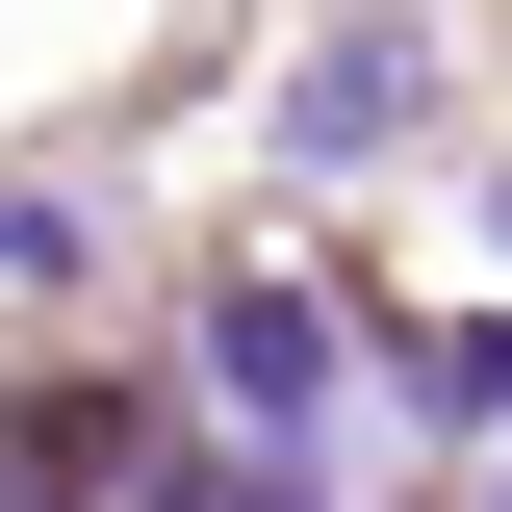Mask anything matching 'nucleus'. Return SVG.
I'll return each instance as SVG.
<instances>
[{
	"label": "nucleus",
	"mask_w": 512,
	"mask_h": 512,
	"mask_svg": "<svg viewBox=\"0 0 512 512\" xmlns=\"http://www.w3.org/2000/svg\"><path fill=\"white\" fill-rule=\"evenodd\" d=\"M410 77H436V26H333L282 77V154H410Z\"/></svg>",
	"instance_id": "obj_1"
},
{
	"label": "nucleus",
	"mask_w": 512,
	"mask_h": 512,
	"mask_svg": "<svg viewBox=\"0 0 512 512\" xmlns=\"http://www.w3.org/2000/svg\"><path fill=\"white\" fill-rule=\"evenodd\" d=\"M205 384H231L256 436H308V410H333V308H308V282H231V308H205Z\"/></svg>",
	"instance_id": "obj_2"
},
{
	"label": "nucleus",
	"mask_w": 512,
	"mask_h": 512,
	"mask_svg": "<svg viewBox=\"0 0 512 512\" xmlns=\"http://www.w3.org/2000/svg\"><path fill=\"white\" fill-rule=\"evenodd\" d=\"M0 282H77V205L52 180H0Z\"/></svg>",
	"instance_id": "obj_3"
}]
</instances>
